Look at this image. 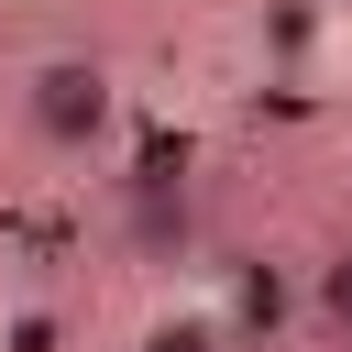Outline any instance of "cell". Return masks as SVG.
Masks as SVG:
<instances>
[{"mask_svg":"<svg viewBox=\"0 0 352 352\" xmlns=\"http://www.w3.org/2000/svg\"><path fill=\"white\" fill-rule=\"evenodd\" d=\"M11 110H22V132L55 165H88V154L121 143V77H110V55H33L22 88H11Z\"/></svg>","mask_w":352,"mask_h":352,"instance_id":"6da1fadb","label":"cell"},{"mask_svg":"<svg viewBox=\"0 0 352 352\" xmlns=\"http://www.w3.org/2000/svg\"><path fill=\"white\" fill-rule=\"evenodd\" d=\"M132 231H143V242H165V231L187 242V187H165V176H143V187H132Z\"/></svg>","mask_w":352,"mask_h":352,"instance_id":"7a4b0ae2","label":"cell"},{"mask_svg":"<svg viewBox=\"0 0 352 352\" xmlns=\"http://www.w3.org/2000/svg\"><path fill=\"white\" fill-rule=\"evenodd\" d=\"M143 352H220V341H209V319H154Z\"/></svg>","mask_w":352,"mask_h":352,"instance_id":"3957f363","label":"cell"},{"mask_svg":"<svg viewBox=\"0 0 352 352\" xmlns=\"http://www.w3.org/2000/svg\"><path fill=\"white\" fill-rule=\"evenodd\" d=\"M319 319H341V330H352V253H330V264H319Z\"/></svg>","mask_w":352,"mask_h":352,"instance_id":"277c9868","label":"cell"}]
</instances>
